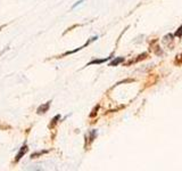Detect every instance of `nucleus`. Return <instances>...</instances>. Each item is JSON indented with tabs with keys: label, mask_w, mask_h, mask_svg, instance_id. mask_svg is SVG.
Masks as SVG:
<instances>
[{
	"label": "nucleus",
	"mask_w": 182,
	"mask_h": 171,
	"mask_svg": "<svg viewBox=\"0 0 182 171\" xmlns=\"http://www.w3.org/2000/svg\"><path fill=\"white\" fill-rule=\"evenodd\" d=\"M83 1H84V0H79V1H77V2H76V4H74V5H73V7H72V9H74V8H76V7L79 6V5H80V4H82V2H83Z\"/></svg>",
	"instance_id": "9b49d317"
},
{
	"label": "nucleus",
	"mask_w": 182,
	"mask_h": 171,
	"mask_svg": "<svg viewBox=\"0 0 182 171\" xmlns=\"http://www.w3.org/2000/svg\"><path fill=\"white\" fill-rule=\"evenodd\" d=\"M0 30H1V27H0Z\"/></svg>",
	"instance_id": "f8f14e48"
},
{
	"label": "nucleus",
	"mask_w": 182,
	"mask_h": 171,
	"mask_svg": "<svg viewBox=\"0 0 182 171\" xmlns=\"http://www.w3.org/2000/svg\"><path fill=\"white\" fill-rule=\"evenodd\" d=\"M112 57H113V55L109 56V57H106V58H102V59H92L91 62H89L86 66H90V65H94V64H102V63H105V62L109 61Z\"/></svg>",
	"instance_id": "20e7f679"
},
{
	"label": "nucleus",
	"mask_w": 182,
	"mask_h": 171,
	"mask_svg": "<svg viewBox=\"0 0 182 171\" xmlns=\"http://www.w3.org/2000/svg\"><path fill=\"white\" fill-rule=\"evenodd\" d=\"M27 150H29V148H27V145H26V144H24V145H23V146L20 148L18 153L16 154V156H15V162H18L20 159H22V157L26 154Z\"/></svg>",
	"instance_id": "f03ea898"
},
{
	"label": "nucleus",
	"mask_w": 182,
	"mask_h": 171,
	"mask_svg": "<svg viewBox=\"0 0 182 171\" xmlns=\"http://www.w3.org/2000/svg\"><path fill=\"white\" fill-rule=\"evenodd\" d=\"M123 62H124V57H116L109 63V66H117L118 64H121Z\"/></svg>",
	"instance_id": "39448f33"
},
{
	"label": "nucleus",
	"mask_w": 182,
	"mask_h": 171,
	"mask_svg": "<svg viewBox=\"0 0 182 171\" xmlns=\"http://www.w3.org/2000/svg\"><path fill=\"white\" fill-rule=\"evenodd\" d=\"M99 107H100L99 105H97V106L94 107V111H92V113L90 114V117H94V116L96 115V114H97V112H98V109H99Z\"/></svg>",
	"instance_id": "9d476101"
},
{
	"label": "nucleus",
	"mask_w": 182,
	"mask_h": 171,
	"mask_svg": "<svg viewBox=\"0 0 182 171\" xmlns=\"http://www.w3.org/2000/svg\"><path fill=\"white\" fill-rule=\"evenodd\" d=\"M61 120V114H57V115H55V117L51 120V122L49 124V128H54L55 125L57 124V122Z\"/></svg>",
	"instance_id": "423d86ee"
},
{
	"label": "nucleus",
	"mask_w": 182,
	"mask_h": 171,
	"mask_svg": "<svg viewBox=\"0 0 182 171\" xmlns=\"http://www.w3.org/2000/svg\"><path fill=\"white\" fill-rule=\"evenodd\" d=\"M98 39V35L97 37H94V38H91L89 41H87L82 47H79V48H76V49H74V50H71V51H66V53H64V54L61 55V56H59V57H64V56H67V55H71V54H74V53H76V51H79V50H81L82 48H84V47H87V46H89L91 42H94V40H97Z\"/></svg>",
	"instance_id": "f257e3e1"
},
{
	"label": "nucleus",
	"mask_w": 182,
	"mask_h": 171,
	"mask_svg": "<svg viewBox=\"0 0 182 171\" xmlns=\"http://www.w3.org/2000/svg\"><path fill=\"white\" fill-rule=\"evenodd\" d=\"M50 105H51V101H49V102H47L46 104H43V105L39 106L38 109H37V113H38V114H43V113L48 112V109H49V107H50Z\"/></svg>",
	"instance_id": "7ed1b4c3"
},
{
	"label": "nucleus",
	"mask_w": 182,
	"mask_h": 171,
	"mask_svg": "<svg viewBox=\"0 0 182 171\" xmlns=\"http://www.w3.org/2000/svg\"><path fill=\"white\" fill-rule=\"evenodd\" d=\"M175 37H178V38H182V25L179 29H178V31L175 32V34H174Z\"/></svg>",
	"instance_id": "1a4fd4ad"
},
{
	"label": "nucleus",
	"mask_w": 182,
	"mask_h": 171,
	"mask_svg": "<svg viewBox=\"0 0 182 171\" xmlns=\"http://www.w3.org/2000/svg\"><path fill=\"white\" fill-rule=\"evenodd\" d=\"M46 153H48V150H39V152H35V153H33L31 155V159H35V157L40 156L42 154H46Z\"/></svg>",
	"instance_id": "0eeeda50"
},
{
	"label": "nucleus",
	"mask_w": 182,
	"mask_h": 171,
	"mask_svg": "<svg viewBox=\"0 0 182 171\" xmlns=\"http://www.w3.org/2000/svg\"><path fill=\"white\" fill-rule=\"evenodd\" d=\"M96 136H97V130H92V131L90 132V142H94V139Z\"/></svg>",
	"instance_id": "6e6552de"
}]
</instances>
